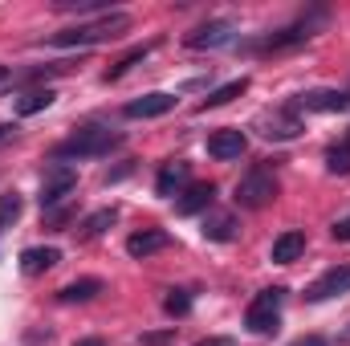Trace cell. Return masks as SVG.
<instances>
[{
  "instance_id": "obj_1",
  "label": "cell",
  "mask_w": 350,
  "mask_h": 346,
  "mask_svg": "<svg viewBox=\"0 0 350 346\" xmlns=\"http://www.w3.org/2000/svg\"><path fill=\"white\" fill-rule=\"evenodd\" d=\"M114 147H122V135H118L114 127H106V122H86V127H78L66 143L53 147V159H102V155H110Z\"/></svg>"
},
{
  "instance_id": "obj_2",
  "label": "cell",
  "mask_w": 350,
  "mask_h": 346,
  "mask_svg": "<svg viewBox=\"0 0 350 346\" xmlns=\"http://www.w3.org/2000/svg\"><path fill=\"white\" fill-rule=\"evenodd\" d=\"M131 29V16L126 12H110V16H98L90 25H70L62 33L49 37V45H62V49H74V45H98V41H114Z\"/></svg>"
},
{
  "instance_id": "obj_3",
  "label": "cell",
  "mask_w": 350,
  "mask_h": 346,
  "mask_svg": "<svg viewBox=\"0 0 350 346\" xmlns=\"http://www.w3.org/2000/svg\"><path fill=\"white\" fill-rule=\"evenodd\" d=\"M285 285H273V289H261L253 302H249V310H245V326L253 330V334H277V326H281V306H285Z\"/></svg>"
},
{
  "instance_id": "obj_4",
  "label": "cell",
  "mask_w": 350,
  "mask_h": 346,
  "mask_svg": "<svg viewBox=\"0 0 350 346\" xmlns=\"http://www.w3.org/2000/svg\"><path fill=\"white\" fill-rule=\"evenodd\" d=\"M273 196H277V175L269 172V168H249V172L241 175V183H237V204L249 208V212L273 204Z\"/></svg>"
},
{
  "instance_id": "obj_5",
  "label": "cell",
  "mask_w": 350,
  "mask_h": 346,
  "mask_svg": "<svg viewBox=\"0 0 350 346\" xmlns=\"http://www.w3.org/2000/svg\"><path fill=\"white\" fill-rule=\"evenodd\" d=\"M257 131L269 143H289V139H297L306 131V122H301V114L293 106H281V110H269V114L257 118Z\"/></svg>"
},
{
  "instance_id": "obj_6",
  "label": "cell",
  "mask_w": 350,
  "mask_h": 346,
  "mask_svg": "<svg viewBox=\"0 0 350 346\" xmlns=\"http://www.w3.org/2000/svg\"><path fill=\"white\" fill-rule=\"evenodd\" d=\"M74 187H78V172H74L70 163H53V168H45V175H41V208H45V212L57 208Z\"/></svg>"
},
{
  "instance_id": "obj_7",
  "label": "cell",
  "mask_w": 350,
  "mask_h": 346,
  "mask_svg": "<svg viewBox=\"0 0 350 346\" xmlns=\"http://www.w3.org/2000/svg\"><path fill=\"white\" fill-rule=\"evenodd\" d=\"M232 41H237V25H232V21H204L200 29H191V33L183 37L187 49H224V45H232Z\"/></svg>"
},
{
  "instance_id": "obj_8",
  "label": "cell",
  "mask_w": 350,
  "mask_h": 346,
  "mask_svg": "<svg viewBox=\"0 0 350 346\" xmlns=\"http://www.w3.org/2000/svg\"><path fill=\"white\" fill-rule=\"evenodd\" d=\"M314 33H310V25L301 21V25H293V29H277V33H265L257 41H245L241 49L245 53H277V49H293V45H301V41H310Z\"/></svg>"
},
{
  "instance_id": "obj_9",
  "label": "cell",
  "mask_w": 350,
  "mask_h": 346,
  "mask_svg": "<svg viewBox=\"0 0 350 346\" xmlns=\"http://www.w3.org/2000/svg\"><path fill=\"white\" fill-rule=\"evenodd\" d=\"M342 293H350V265H334L306 289V302H330V297H342Z\"/></svg>"
},
{
  "instance_id": "obj_10",
  "label": "cell",
  "mask_w": 350,
  "mask_h": 346,
  "mask_svg": "<svg viewBox=\"0 0 350 346\" xmlns=\"http://www.w3.org/2000/svg\"><path fill=\"white\" fill-rule=\"evenodd\" d=\"M301 110H314V114H342L350 110V90H306L297 98Z\"/></svg>"
},
{
  "instance_id": "obj_11",
  "label": "cell",
  "mask_w": 350,
  "mask_h": 346,
  "mask_svg": "<svg viewBox=\"0 0 350 346\" xmlns=\"http://www.w3.org/2000/svg\"><path fill=\"white\" fill-rule=\"evenodd\" d=\"M212 200H216V183H187L179 196H175V212L179 216H196V212H208L212 208Z\"/></svg>"
},
{
  "instance_id": "obj_12",
  "label": "cell",
  "mask_w": 350,
  "mask_h": 346,
  "mask_svg": "<svg viewBox=\"0 0 350 346\" xmlns=\"http://www.w3.org/2000/svg\"><path fill=\"white\" fill-rule=\"evenodd\" d=\"M167 110H175V94H163V90L143 94V98H135V102L122 106L126 118H159V114H167Z\"/></svg>"
},
{
  "instance_id": "obj_13",
  "label": "cell",
  "mask_w": 350,
  "mask_h": 346,
  "mask_svg": "<svg viewBox=\"0 0 350 346\" xmlns=\"http://www.w3.org/2000/svg\"><path fill=\"white\" fill-rule=\"evenodd\" d=\"M245 147H249V139H245V131H237V127L216 131V135L208 139V155H212V159H241Z\"/></svg>"
},
{
  "instance_id": "obj_14",
  "label": "cell",
  "mask_w": 350,
  "mask_h": 346,
  "mask_svg": "<svg viewBox=\"0 0 350 346\" xmlns=\"http://www.w3.org/2000/svg\"><path fill=\"white\" fill-rule=\"evenodd\" d=\"M167 245H172V237H167L163 228H143V232H131V237H126V253L135 261L151 257V253H159V249H167Z\"/></svg>"
},
{
  "instance_id": "obj_15",
  "label": "cell",
  "mask_w": 350,
  "mask_h": 346,
  "mask_svg": "<svg viewBox=\"0 0 350 346\" xmlns=\"http://www.w3.org/2000/svg\"><path fill=\"white\" fill-rule=\"evenodd\" d=\"M57 261H62V249L37 245V249H25V253H21V273H25V277H41V273H49Z\"/></svg>"
},
{
  "instance_id": "obj_16",
  "label": "cell",
  "mask_w": 350,
  "mask_h": 346,
  "mask_svg": "<svg viewBox=\"0 0 350 346\" xmlns=\"http://www.w3.org/2000/svg\"><path fill=\"white\" fill-rule=\"evenodd\" d=\"M187 179H191V168L183 159H172V163H163L159 175H155V191L159 196H179L187 187Z\"/></svg>"
},
{
  "instance_id": "obj_17",
  "label": "cell",
  "mask_w": 350,
  "mask_h": 346,
  "mask_svg": "<svg viewBox=\"0 0 350 346\" xmlns=\"http://www.w3.org/2000/svg\"><path fill=\"white\" fill-rule=\"evenodd\" d=\"M306 253V232H297V228H289V232H281L277 241H273V249H269V261L273 265H293V261Z\"/></svg>"
},
{
  "instance_id": "obj_18",
  "label": "cell",
  "mask_w": 350,
  "mask_h": 346,
  "mask_svg": "<svg viewBox=\"0 0 350 346\" xmlns=\"http://www.w3.org/2000/svg\"><path fill=\"white\" fill-rule=\"evenodd\" d=\"M57 102V94L49 86H33V90H25L21 98H12V110L16 114H41V110H49Z\"/></svg>"
},
{
  "instance_id": "obj_19",
  "label": "cell",
  "mask_w": 350,
  "mask_h": 346,
  "mask_svg": "<svg viewBox=\"0 0 350 346\" xmlns=\"http://www.w3.org/2000/svg\"><path fill=\"white\" fill-rule=\"evenodd\" d=\"M237 228H241V224H237L232 212H212V216H204V228H200V232H204V241H232Z\"/></svg>"
},
{
  "instance_id": "obj_20",
  "label": "cell",
  "mask_w": 350,
  "mask_h": 346,
  "mask_svg": "<svg viewBox=\"0 0 350 346\" xmlns=\"http://www.w3.org/2000/svg\"><path fill=\"white\" fill-rule=\"evenodd\" d=\"M102 293V281L98 277H78V281H70L57 297L66 302V306H74V302H90V297H98Z\"/></svg>"
},
{
  "instance_id": "obj_21",
  "label": "cell",
  "mask_w": 350,
  "mask_h": 346,
  "mask_svg": "<svg viewBox=\"0 0 350 346\" xmlns=\"http://www.w3.org/2000/svg\"><path fill=\"white\" fill-rule=\"evenodd\" d=\"M249 90V78H237V82H228V86H220V90H212L204 102H200V110H216V106H228L232 98H241Z\"/></svg>"
},
{
  "instance_id": "obj_22",
  "label": "cell",
  "mask_w": 350,
  "mask_h": 346,
  "mask_svg": "<svg viewBox=\"0 0 350 346\" xmlns=\"http://www.w3.org/2000/svg\"><path fill=\"white\" fill-rule=\"evenodd\" d=\"M114 220H118V208H98V212H90L86 220H82V237H86V241L102 237V232H106Z\"/></svg>"
},
{
  "instance_id": "obj_23",
  "label": "cell",
  "mask_w": 350,
  "mask_h": 346,
  "mask_svg": "<svg viewBox=\"0 0 350 346\" xmlns=\"http://www.w3.org/2000/svg\"><path fill=\"white\" fill-rule=\"evenodd\" d=\"M21 212H25L21 191H0V232H8V228L21 220Z\"/></svg>"
},
{
  "instance_id": "obj_24",
  "label": "cell",
  "mask_w": 350,
  "mask_h": 346,
  "mask_svg": "<svg viewBox=\"0 0 350 346\" xmlns=\"http://www.w3.org/2000/svg\"><path fill=\"white\" fill-rule=\"evenodd\" d=\"M151 49H155V45H139V49H131L126 57H118V62H114V66L106 70V82H118V78H122L126 70H135V66H139V62H143V57H147Z\"/></svg>"
},
{
  "instance_id": "obj_25",
  "label": "cell",
  "mask_w": 350,
  "mask_h": 346,
  "mask_svg": "<svg viewBox=\"0 0 350 346\" xmlns=\"http://www.w3.org/2000/svg\"><path fill=\"white\" fill-rule=\"evenodd\" d=\"M326 172L330 175H350V143H334V147H326Z\"/></svg>"
},
{
  "instance_id": "obj_26",
  "label": "cell",
  "mask_w": 350,
  "mask_h": 346,
  "mask_svg": "<svg viewBox=\"0 0 350 346\" xmlns=\"http://www.w3.org/2000/svg\"><path fill=\"white\" fill-rule=\"evenodd\" d=\"M163 310H167L172 318H187V314H191V293H187V289H167Z\"/></svg>"
},
{
  "instance_id": "obj_27",
  "label": "cell",
  "mask_w": 350,
  "mask_h": 346,
  "mask_svg": "<svg viewBox=\"0 0 350 346\" xmlns=\"http://www.w3.org/2000/svg\"><path fill=\"white\" fill-rule=\"evenodd\" d=\"M57 8H78V12H98V8H106L102 0H57Z\"/></svg>"
},
{
  "instance_id": "obj_28",
  "label": "cell",
  "mask_w": 350,
  "mask_h": 346,
  "mask_svg": "<svg viewBox=\"0 0 350 346\" xmlns=\"http://www.w3.org/2000/svg\"><path fill=\"white\" fill-rule=\"evenodd\" d=\"M330 237H334V241H350V216H342V220H334Z\"/></svg>"
},
{
  "instance_id": "obj_29",
  "label": "cell",
  "mask_w": 350,
  "mask_h": 346,
  "mask_svg": "<svg viewBox=\"0 0 350 346\" xmlns=\"http://www.w3.org/2000/svg\"><path fill=\"white\" fill-rule=\"evenodd\" d=\"M167 338H172V330H167V334H143L139 343H143V346H163Z\"/></svg>"
},
{
  "instance_id": "obj_30",
  "label": "cell",
  "mask_w": 350,
  "mask_h": 346,
  "mask_svg": "<svg viewBox=\"0 0 350 346\" xmlns=\"http://www.w3.org/2000/svg\"><path fill=\"white\" fill-rule=\"evenodd\" d=\"M16 131H21V127H16V122H0V143H8V139H12V135H16Z\"/></svg>"
},
{
  "instance_id": "obj_31",
  "label": "cell",
  "mask_w": 350,
  "mask_h": 346,
  "mask_svg": "<svg viewBox=\"0 0 350 346\" xmlns=\"http://www.w3.org/2000/svg\"><path fill=\"white\" fill-rule=\"evenodd\" d=\"M293 346H326V338H318V334H310V338H297Z\"/></svg>"
},
{
  "instance_id": "obj_32",
  "label": "cell",
  "mask_w": 350,
  "mask_h": 346,
  "mask_svg": "<svg viewBox=\"0 0 350 346\" xmlns=\"http://www.w3.org/2000/svg\"><path fill=\"white\" fill-rule=\"evenodd\" d=\"M196 346H237L232 338H204V343H196Z\"/></svg>"
},
{
  "instance_id": "obj_33",
  "label": "cell",
  "mask_w": 350,
  "mask_h": 346,
  "mask_svg": "<svg viewBox=\"0 0 350 346\" xmlns=\"http://www.w3.org/2000/svg\"><path fill=\"white\" fill-rule=\"evenodd\" d=\"M74 346H106V343H102V338H78Z\"/></svg>"
},
{
  "instance_id": "obj_34",
  "label": "cell",
  "mask_w": 350,
  "mask_h": 346,
  "mask_svg": "<svg viewBox=\"0 0 350 346\" xmlns=\"http://www.w3.org/2000/svg\"><path fill=\"white\" fill-rule=\"evenodd\" d=\"M4 82H8V70H4V66H0V86H4Z\"/></svg>"
},
{
  "instance_id": "obj_35",
  "label": "cell",
  "mask_w": 350,
  "mask_h": 346,
  "mask_svg": "<svg viewBox=\"0 0 350 346\" xmlns=\"http://www.w3.org/2000/svg\"><path fill=\"white\" fill-rule=\"evenodd\" d=\"M347 143H350V135H347Z\"/></svg>"
}]
</instances>
